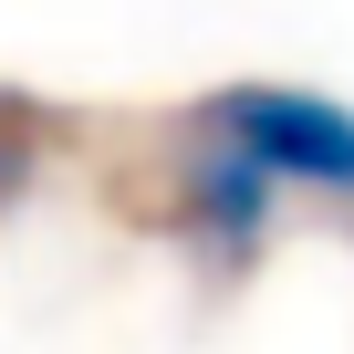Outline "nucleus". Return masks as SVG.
<instances>
[{"label":"nucleus","instance_id":"2","mask_svg":"<svg viewBox=\"0 0 354 354\" xmlns=\"http://www.w3.org/2000/svg\"><path fill=\"white\" fill-rule=\"evenodd\" d=\"M271 188H281L271 167H250L240 146H209V136H198L188 177H177V219L240 261V250H261V230H271Z\"/></svg>","mask_w":354,"mask_h":354},{"label":"nucleus","instance_id":"1","mask_svg":"<svg viewBox=\"0 0 354 354\" xmlns=\"http://www.w3.org/2000/svg\"><path fill=\"white\" fill-rule=\"evenodd\" d=\"M188 125L209 146H240L250 167H271L281 188L354 198V104H333V94H302V84H219Z\"/></svg>","mask_w":354,"mask_h":354}]
</instances>
